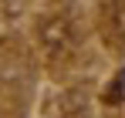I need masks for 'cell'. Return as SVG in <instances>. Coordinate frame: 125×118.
<instances>
[{"mask_svg": "<svg viewBox=\"0 0 125 118\" xmlns=\"http://www.w3.org/2000/svg\"><path fill=\"white\" fill-rule=\"evenodd\" d=\"M71 44H74V24H71V17L58 14V17H47L41 24V47L47 51V58L68 54Z\"/></svg>", "mask_w": 125, "mask_h": 118, "instance_id": "cell-1", "label": "cell"}]
</instances>
